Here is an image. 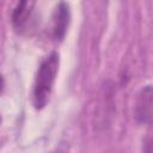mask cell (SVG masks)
<instances>
[{
	"instance_id": "4",
	"label": "cell",
	"mask_w": 153,
	"mask_h": 153,
	"mask_svg": "<svg viewBox=\"0 0 153 153\" xmlns=\"http://www.w3.org/2000/svg\"><path fill=\"white\" fill-rule=\"evenodd\" d=\"M36 0H18L12 12V24L16 29H22L31 17Z\"/></svg>"
},
{
	"instance_id": "1",
	"label": "cell",
	"mask_w": 153,
	"mask_h": 153,
	"mask_svg": "<svg viewBox=\"0 0 153 153\" xmlns=\"http://www.w3.org/2000/svg\"><path fill=\"white\" fill-rule=\"evenodd\" d=\"M59 63H60L59 54L54 51L49 54L41 62L37 69V74L33 84V92H32V103L37 110L43 109L49 100L59 72Z\"/></svg>"
},
{
	"instance_id": "6",
	"label": "cell",
	"mask_w": 153,
	"mask_h": 153,
	"mask_svg": "<svg viewBox=\"0 0 153 153\" xmlns=\"http://www.w3.org/2000/svg\"><path fill=\"white\" fill-rule=\"evenodd\" d=\"M0 123H1V116H0Z\"/></svg>"
},
{
	"instance_id": "2",
	"label": "cell",
	"mask_w": 153,
	"mask_h": 153,
	"mask_svg": "<svg viewBox=\"0 0 153 153\" xmlns=\"http://www.w3.org/2000/svg\"><path fill=\"white\" fill-rule=\"evenodd\" d=\"M134 116L139 123H151L152 120V87L147 85L136 96Z\"/></svg>"
},
{
	"instance_id": "3",
	"label": "cell",
	"mask_w": 153,
	"mask_h": 153,
	"mask_svg": "<svg viewBox=\"0 0 153 153\" xmlns=\"http://www.w3.org/2000/svg\"><path fill=\"white\" fill-rule=\"evenodd\" d=\"M69 8L66 2H60L54 13L53 20V36L55 39H62L66 35L69 24Z\"/></svg>"
},
{
	"instance_id": "5",
	"label": "cell",
	"mask_w": 153,
	"mask_h": 153,
	"mask_svg": "<svg viewBox=\"0 0 153 153\" xmlns=\"http://www.w3.org/2000/svg\"><path fill=\"white\" fill-rule=\"evenodd\" d=\"M2 88H4V80H2V76L0 74V92L2 91Z\"/></svg>"
}]
</instances>
